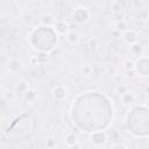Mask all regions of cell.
Segmentation results:
<instances>
[{
	"label": "cell",
	"instance_id": "obj_13",
	"mask_svg": "<svg viewBox=\"0 0 149 149\" xmlns=\"http://www.w3.org/2000/svg\"><path fill=\"white\" fill-rule=\"evenodd\" d=\"M115 27H116V29L119 30V31H122V33H125L126 30H128L127 28V23L125 22V21H118L116 23H115Z\"/></svg>",
	"mask_w": 149,
	"mask_h": 149
},
{
	"label": "cell",
	"instance_id": "obj_10",
	"mask_svg": "<svg viewBox=\"0 0 149 149\" xmlns=\"http://www.w3.org/2000/svg\"><path fill=\"white\" fill-rule=\"evenodd\" d=\"M65 37H66V41H68L71 45L77 44L78 41H79V35H78L77 33H74V31H69V33L65 35Z\"/></svg>",
	"mask_w": 149,
	"mask_h": 149
},
{
	"label": "cell",
	"instance_id": "obj_8",
	"mask_svg": "<svg viewBox=\"0 0 149 149\" xmlns=\"http://www.w3.org/2000/svg\"><path fill=\"white\" fill-rule=\"evenodd\" d=\"M55 30L61 34V35H66L69 33V28H68V24L64 22V21H58L55 26Z\"/></svg>",
	"mask_w": 149,
	"mask_h": 149
},
{
	"label": "cell",
	"instance_id": "obj_16",
	"mask_svg": "<svg viewBox=\"0 0 149 149\" xmlns=\"http://www.w3.org/2000/svg\"><path fill=\"white\" fill-rule=\"evenodd\" d=\"M83 69H85V71L83 70V76L85 74V76H88V74H91V68L90 66H87V65H84V68Z\"/></svg>",
	"mask_w": 149,
	"mask_h": 149
},
{
	"label": "cell",
	"instance_id": "obj_12",
	"mask_svg": "<svg viewBox=\"0 0 149 149\" xmlns=\"http://www.w3.org/2000/svg\"><path fill=\"white\" fill-rule=\"evenodd\" d=\"M130 52L134 55V56H140L142 54V45L140 43H134L130 45Z\"/></svg>",
	"mask_w": 149,
	"mask_h": 149
},
{
	"label": "cell",
	"instance_id": "obj_11",
	"mask_svg": "<svg viewBox=\"0 0 149 149\" xmlns=\"http://www.w3.org/2000/svg\"><path fill=\"white\" fill-rule=\"evenodd\" d=\"M65 142H66V146H68V147H73V146H76V143L78 142V137H77L73 133L68 134L66 137H65Z\"/></svg>",
	"mask_w": 149,
	"mask_h": 149
},
{
	"label": "cell",
	"instance_id": "obj_9",
	"mask_svg": "<svg viewBox=\"0 0 149 149\" xmlns=\"http://www.w3.org/2000/svg\"><path fill=\"white\" fill-rule=\"evenodd\" d=\"M28 90H29V83H27L26 80H20V81L17 83V86H16V92H17V94L20 93V94L23 95Z\"/></svg>",
	"mask_w": 149,
	"mask_h": 149
},
{
	"label": "cell",
	"instance_id": "obj_15",
	"mask_svg": "<svg viewBox=\"0 0 149 149\" xmlns=\"http://www.w3.org/2000/svg\"><path fill=\"white\" fill-rule=\"evenodd\" d=\"M118 93L121 95L122 93H125L126 91H128V88H127V86H125V85H120V86H118Z\"/></svg>",
	"mask_w": 149,
	"mask_h": 149
},
{
	"label": "cell",
	"instance_id": "obj_17",
	"mask_svg": "<svg viewBox=\"0 0 149 149\" xmlns=\"http://www.w3.org/2000/svg\"><path fill=\"white\" fill-rule=\"evenodd\" d=\"M112 148H126V146L122 143H118V144H112Z\"/></svg>",
	"mask_w": 149,
	"mask_h": 149
},
{
	"label": "cell",
	"instance_id": "obj_6",
	"mask_svg": "<svg viewBox=\"0 0 149 149\" xmlns=\"http://www.w3.org/2000/svg\"><path fill=\"white\" fill-rule=\"evenodd\" d=\"M21 68H22V64H21V62L19 59L14 58V59H10V62L8 63V70L10 72H13V73L19 72L21 70Z\"/></svg>",
	"mask_w": 149,
	"mask_h": 149
},
{
	"label": "cell",
	"instance_id": "obj_4",
	"mask_svg": "<svg viewBox=\"0 0 149 149\" xmlns=\"http://www.w3.org/2000/svg\"><path fill=\"white\" fill-rule=\"evenodd\" d=\"M123 41H125L127 44H129V45L136 43V42H137V35H136V33H135L134 30H129V29L126 30V31L123 33Z\"/></svg>",
	"mask_w": 149,
	"mask_h": 149
},
{
	"label": "cell",
	"instance_id": "obj_1",
	"mask_svg": "<svg viewBox=\"0 0 149 149\" xmlns=\"http://www.w3.org/2000/svg\"><path fill=\"white\" fill-rule=\"evenodd\" d=\"M135 71L142 77L149 76V57H140L135 62Z\"/></svg>",
	"mask_w": 149,
	"mask_h": 149
},
{
	"label": "cell",
	"instance_id": "obj_14",
	"mask_svg": "<svg viewBox=\"0 0 149 149\" xmlns=\"http://www.w3.org/2000/svg\"><path fill=\"white\" fill-rule=\"evenodd\" d=\"M123 69H125V71H128V70L133 71V70H135V64L130 59H127L123 62Z\"/></svg>",
	"mask_w": 149,
	"mask_h": 149
},
{
	"label": "cell",
	"instance_id": "obj_7",
	"mask_svg": "<svg viewBox=\"0 0 149 149\" xmlns=\"http://www.w3.org/2000/svg\"><path fill=\"white\" fill-rule=\"evenodd\" d=\"M52 94H54V97H55L56 100H62V99L65 98L66 91L64 90L63 86H56V87L52 90Z\"/></svg>",
	"mask_w": 149,
	"mask_h": 149
},
{
	"label": "cell",
	"instance_id": "obj_5",
	"mask_svg": "<svg viewBox=\"0 0 149 149\" xmlns=\"http://www.w3.org/2000/svg\"><path fill=\"white\" fill-rule=\"evenodd\" d=\"M120 98H121V101L123 105H132L135 101V94L129 91H126L125 93H122L120 95Z\"/></svg>",
	"mask_w": 149,
	"mask_h": 149
},
{
	"label": "cell",
	"instance_id": "obj_18",
	"mask_svg": "<svg viewBox=\"0 0 149 149\" xmlns=\"http://www.w3.org/2000/svg\"><path fill=\"white\" fill-rule=\"evenodd\" d=\"M148 43H149V42H148Z\"/></svg>",
	"mask_w": 149,
	"mask_h": 149
},
{
	"label": "cell",
	"instance_id": "obj_2",
	"mask_svg": "<svg viewBox=\"0 0 149 149\" xmlns=\"http://www.w3.org/2000/svg\"><path fill=\"white\" fill-rule=\"evenodd\" d=\"M90 141L95 146H102L107 141V135L104 130H95L91 134Z\"/></svg>",
	"mask_w": 149,
	"mask_h": 149
},
{
	"label": "cell",
	"instance_id": "obj_3",
	"mask_svg": "<svg viewBox=\"0 0 149 149\" xmlns=\"http://www.w3.org/2000/svg\"><path fill=\"white\" fill-rule=\"evenodd\" d=\"M88 17H90V14L86 8H78L72 14V19L77 23H84L88 20Z\"/></svg>",
	"mask_w": 149,
	"mask_h": 149
}]
</instances>
